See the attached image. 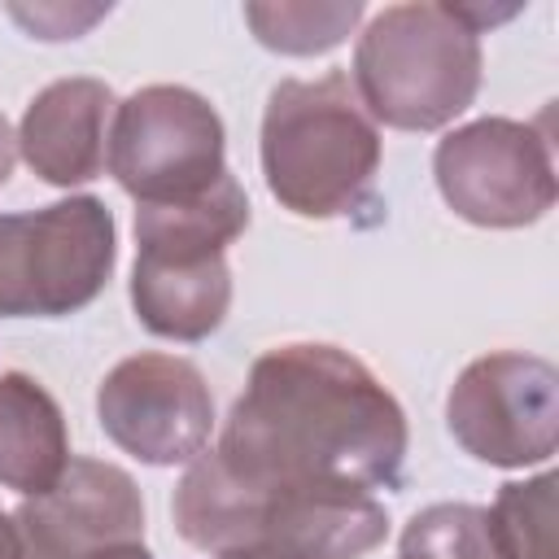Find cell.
Listing matches in <instances>:
<instances>
[{"label": "cell", "mask_w": 559, "mask_h": 559, "mask_svg": "<svg viewBox=\"0 0 559 559\" xmlns=\"http://www.w3.org/2000/svg\"><path fill=\"white\" fill-rule=\"evenodd\" d=\"M485 533L498 559H559L555 533V476L511 480L485 511Z\"/></svg>", "instance_id": "9a60e30c"}, {"label": "cell", "mask_w": 559, "mask_h": 559, "mask_svg": "<svg viewBox=\"0 0 559 559\" xmlns=\"http://www.w3.org/2000/svg\"><path fill=\"white\" fill-rule=\"evenodd\" d=\"M131 306L153 336L205 341L231 306L227 253L183 258V253H135Z\"/></svg>", "instance_id": "7c38bea8"}, {"label": "cell", "mask_w": 559, "mask_h": 559, "mask_svg": "<svg viewBox=\"0 0 559 559\" xmlns=\"http://www.w3.org/2000/svg\"><path fill=\"white\" fill-rule=\"evenodd\" d=\"M109 114L114 92L100 79H57L26 105L17 148L44 183H87L109 153Z\"/></svg>", "instance_id": "8fae6325"}, {"label": "cell", "mask_w": 559, "mask_h": 559, "mask_svg": "<svg viewBox=\"0 0 559 559\" xmlns=\"http://www.w3.org/2000/svg\"><path fill=\"white\" fill-rule=\"evenodd\" d=\"M445 205L476 227H524L555 205V148L546 118H480L450 131L432 153Z\"/></svg>", "instance_id": "52a82bcc"}, {"label": "cell", "mask_w": 559, "mask_h": 559, "mask_svg": "<svg viewBox=\"0 0 559 559\" xmlns=\"http://www.w3.org/2000/svg\"><path fill=\"white\" fill-rule=\"evenodd\" d=\"M0 559H26L22 550V528L9 511H0Z\"/></svg>", "instance_id": "d6986e66"}, {"label": "cell", "mask_w": 559, "mask_h": 559, "mask_svg": "<svg viewBox=\"0 0 559 559\" xmlns=\"http://www.w3.org/2000/svg\"><path fill=\"white\" fill-rule=\"evenodd\" d=\"M362 17V4H314V0H280V4H245V22L253 26L258 44L288 57H314L336 48Z\"/></svg>", "instance_id": "2e32d148"}, {"label": "cell", "mask_w": 559, "mask_h": 559, "mask_svg": "<svg viewBox=\"0 0 559 559\" xmlns=\"http://www.w3.org/2000/svg\"><path fill=\"white\" fill-rule=\"evenodd\" d=\"M105 162L118 188L135 197V205L201 197L227 175L223 118L192 87H140L114 109Z\"/></svg>", "instance_id": "8992f818"}, {"label": "cell", "mask_w": 559, "mask_h": 559, "mask_svg": "<svg viewBox=\"0 0 559 559\" xmlns=\"http://www.w3.org/2000/svg\"><path fill=\"white\" fill-rule=\"evenodd\" d=\"M397 559H498L485 533V507L472 502L424 507L406 524Z\"/></svg>", "instance_id": "e0dca14e"}, {"label": "cell", "mask_w": 559, "mask_h": 559, "mask_svg": "<svg viewBox=\"0 0 559 559\" xmlns=\"http://www.w3.org/2000/svg\"><path fill=\"white\" fill-rule=\"evenodd\" d=\"M170 515L179 537L214 559H362L389 533L371 493L253 489L214 450L188 463Z\"/></svg>", "instance_id": "7a4b0ae2"}, {"label": "cell", "mask_w": 559, "mask_h": 559, "mask_svg": "<svg viewBox=\"0 0 559 559\" xmlns=\"http://www.w3.org/2000/svg\"><path fill=\"white\" fill-rule=\"evenodd\" d=\"M214 454L253 489L371 493L402 476L406 415L354 354L293 341L249 367Z\"/></svg>", "instance_id": "6da1fadb"}, {"label": "cell", "mask_w": 559, "mask_h": 559, "mask_svg": "<svg viewBox=\"0 0 559 559\" xmlns=\"http://www.w3.org/2000/svg\"><path fill=\"white\" fill-rule=\"evenodd\" d=\"M26 559H92L144 542V502L135 480L100 459H70L52 489L13 511Z\"/></svg>", "instance_id": "30bf717a"}, {"label": "cell", "mask_w": 559, "mask_h": 559, "mask_svg": "<svg viewBox=\"0 0 559 559\" xmlns=\"http://www.w3.org/2000/svg\"><path fill=\"white\" fill-rule=\"evenodd\" d=\"M454 441L493 467L546 463L559 441V371L520 349L485 354L463 367L445 397Z\"/></svg>", "instance_id": "ba28073f"}, {"label": "cell", "mask_w": 559, "mask_h": 559, "mask_svg": "<svg viewBox=\"0 0 559 559\" xmlns=\"http://www.w3.org/2000/svg\"><path fill=\"white\" fill-rule=\"evenodd\" d=\"M371 122L437 131L480 87V31L463 4H389L358 35L349 74Z\"/></svg>", "instance_id": "277c9868"}, {"label": "cell", "mask_w": 559, "mask_h": 559, "mask_svg": "<svg viewBox=\"0 0 559 559\" xmlns=\"http://www.w3.org/2000/svg\"><path fill=\"white\" fill-rule=\"evenodd\" d=\"M380 166V131L349 74L275 83L262 114V175L271 197L301 218L349 214Z\"/></svg>", "instance_id": "3957f363"}, {"label": "cell", "mask_w": 559, "mask_h": 559, "mask_svg": "<svg viewBox=\"0 0 559 559\" xmlns=\"http://www.w3.org/2000/svg\"><path fill=\"white\" fill-rule=\"evenodd\" d=\"M249 227V197L227 170L214 188L170 205H135V240L140 253H183L214 258Z\"/></svg>", "instance_id": "5bb4252c"}, {"label": "cell", "mask_w": 559, "mask_h": 559, "mask_svg": "<svg viewBox=\"0 0 559 559\" xmlns=\"http://www.w3.org/2000/svg\"><path fill=\"white\" fill-rule=\"evenodd\" d=\"M13 162H17V135L9 131V122H4V114H0V188H4V179L13 175Z\"/></svg>", "instance_id": "ffe728a7"}, {"label": "cell", "mask_w": 559, "mask_h": 559, "mask_svg": "<svg viewBox=\"0 0 559 559\" xmlns=\"http://www.w3.org/2000/svg\"><path fill=\"white\" fill-rule=\"evenodd\" d=\"M118 245L114 214L96 197L0 214V319H61L96 301Z\"/></svg>", "instance_id": "5b68a950"}, {"label": "cell", "mask_w": 559, "mask_h": 559, "mask_svg": "<svg viewBox=\"0 0 559 559\" xmlns=\"http://www.w3.org/2000/svg\"><path fill=\"white\" fill-rule=\"evenodd\" d=\"M22 26H31L39 39H74V35H83L96 17H105L109 9H100V4H92V9H66V4H35V9H22V4H13L9 9Z\"/></svg>", "instance_id": "ac0fdd59"}, {"label": "cell", "mask_w": 559, "mask_h": 559, "mask_svg": "<svg viewBox=\"0 0 559 559\" xmlns=\"http://www.w3.org/2000/svg\"><path fill=\"white\" fill-rule=\"evenodd\" d=\"M92 559H153V555L144 550V542H131V546H114V550H100V555H92Z\"/></svg>", "instance_id": "44dd1931"}, {"label": "cell", "mask_w": 559, "mask_h": 559, "mask_svg": "<svg viewBox=\"0 0 559 559\" xmlns=\"http://www.w3.org/2000/svg\"><path fill=\"white\" fill-rule=\"evenodd\" d=\"M70 437L52 393L26 371L0 376V485L44 493L70 463Z\"/></svg>", "instance_id": "4fadbf2b"}, {"label": "cell", "mask_w": 559, "mask_h": 559, "mask_svg": "<svg viewBox=\"0 0 559 559\" xmlns=\"http://www.w3.org/2000/svg\"><path fill=\"white\" fill-rule=\"evenodd\" d=\"M105 437L140 463H192L214 428L205 376L179 354H131L96 389Z\"/></svg>", "instance_id": "9c48e42d"}]
</instances>
